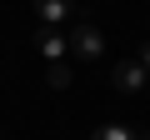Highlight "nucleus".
I'll return each mask as SVG.
<instances>
[{
	"mask_svg": "<svg viewBox=\"0 0 150 140\" xmlns=\"http://www.w3.org/2000/svg\"><path fill=\"white\" fill-rule=\"evenodd\" d=\"M65 40H70V55H80V60H100V55H105V35H100L90 20H80Z\"/></svg>",
	"mask_w": 150,
	"mask_h": 140,
	"instance_id": "1",
	"label": "nucleus"
},
{
	"mask_svg": "<svg viewBox=\"0 0 150 140\" xmlns=\"http://www.w3.org/2000/svg\"><path fill=\"white\" fill-rule=\"evenodd\" d=\"M110 80H115V90H125V95H135V90H140V85H145L150 75H145V65H140V60H120Z\"/></svg>",
	"mask_w": 150,
	"mask_h": 140,
	"instance_id": "2",
	"label": "nucleus"
},
{
	"mask_svg": "<svg viewBox=\"0 0 150 140\" xmlns=\"http://www.w3.org/2000/svg\"><path fill=\"white\" fill-rule=\"evenodd\" d=\"M35 45H40L45 60H65V50H70V40L60 35V25H40L35 30Z\"/></svg>",
	"mask_w": 150,
	"mask_h": 140,
	"instance_id": "3",
	"label": "nucleus"
},
{
	"mask_svg": "<svg viewBox=\"0 0 150 140\" xmlns=\"http://www.w3.org/2000/svg\"><path fill=\"white\" fill-rule=\"evenodd\" d=\"M35 15L40 25H60L65 15H75V0H35Z\"/></svg>",
	"mask_w": 150,
	"mask_h": 140,
	"instance_id": "4",
	"label": "nucleus"
},
{
	"mask_svg": "<svg viewBox=\"0 0 150 140\" xmlns=\"http://www.w3.org/2000/svg\"><path fill=\"white\" fill-rule=\"evenodd\" d=\"M45 85H50V90H70V60H50Z\"/></svg>",
	"mask_w": 150,
	"mask_h": 140,
	"instance_id": "5",
	"label": "nucleus"
},
{
	"mask_svg": "<svg viewBox=\"0 0 150 140\" xmlns=\"http://www.w3.org/2000/svg\"><path fill=\"white\" fill-rule=\"evenodd\" d=\"M90 140H135V135H130L125 125H100V130H95Z\"/></svg>",
	"mask_w": 150,
	"mask_h": 140,
	"instance_id": "6",
	"label": "nucleus"
},
{
	"mask_svg": "<svg viewBox=\"0 0 150 140\" xmlns=\"http://www.w3.org/2000/svg\"><path fill=\"white\" fill-rule=\"evenodd\" d=\"M140 65H145V75H150V45H140V55H135Z\"/></svg>",
	"mask_w": 150,
	"mask_h": 140,
	"instance_id": "7",
	"label": "nucleus"
},
{
	"mask_svg": "<svg viewBox=\"0 0 150 140\" xmlns=\"http://www.w3.org/2000/svg\"><path fill=\"white\" fill-rule=\"evenodd\" d=\"M135 140H150V135H135Z\"/></svg>",
	"mask_w": 150,
	"mask_h": 140,
	"instance_id": "8",
	"label": "nucleus"
}]
</instances>
